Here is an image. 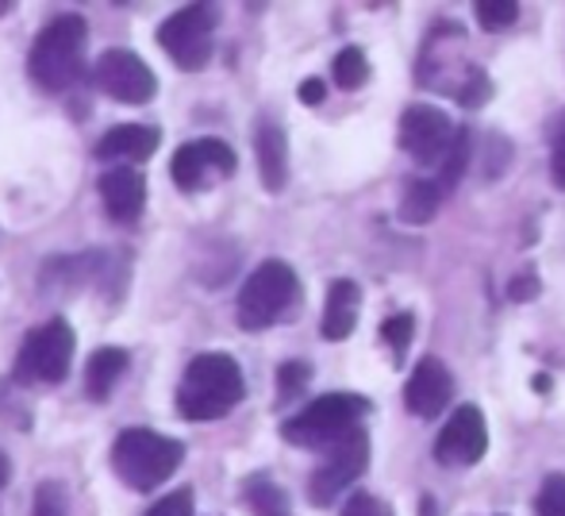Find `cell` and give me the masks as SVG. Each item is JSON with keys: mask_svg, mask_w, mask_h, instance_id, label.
I'll list each match as a JSON object with an SVG mask.
<instances>
[{"mask_svg": "<svg viewBox=\"0 0 565 516\" xmlns=\"http://www.w3.org/2000/svg\"><path fill=\"white\" fill-rule=\"evenodd\" d=\"M127 367H131V359H127L124 347H100V351H93L89 367H85V389H89L93 401H108L113 389L119 386V378L127 375Z\"/></svg>", "mask_w": 565, "mask_h": 516, "instance_id": "cell-18", "label": "cell"}, {"mask_svg": "<svg viewBox=\"0 0 565 516\" xmlns=\"http://www.w3.org/2000/svg\"><path fill=\"white\" fill-rule=\"evenodd\" d=\"M238 166L235 150L227 147L224 139H193V143H181L170 158V173L178 181V189L185 193H201L209 189L212 181L231 178Z\"/></svg>", "mask_w": 565, "mask_h": 516, "instance_id": "cell-10", "label": "cell"}, {"mask_svg": "<svg viewBox=\"0 0 565 516\" xmlns=\"http://www.w3.org/2000/svg\"><path fill=\"white\" fill-rule=\"evenodd\" d=\"M531 386H535V389H551V378H546V375H539V378H535V382H531Z\"/></svg>", "mask_w": 565, "mask_h": 516, "instance_id": "cell-35", "label": "cell"}, {"mask_svg": "<svg viewBox=\"0 0 565 516\" xmlns=\"http://www.w3.org/2000/svg\"><path fill=\"white\" fill-rule=\"evenodd\" d=\"M358 305H362V293H358V285L350 282V277L331 282L328 301H323V320H320L323 339L342 344V339H347L350 331H354V324H358Z\"/></svg>", "mask_w": 565, "mask_h": 516, "instance_id": "cell-17", "label": "cell"}, {"mask_svg": "<svg viewBox=\"0 0 565 516\" xmlns=\"http://www.w3.org/2000/svg\"><path fill=\"white\" fill-rule=\"evenodd\" d=\"M300 301V282L297 270L281 259H266L262 266H254V274L238 289V328L246 331H266L274 324L289 320L297 313Z\"/></svg>", "mask_w": 565, "mask_h": 516, "instance_id": "cell-4", "label": "cell"}, {"mask_svg": "<svg viewBox=\"0 0 565 516\" xmlns=\"http://www.w3.org/2000/svg\"><path fill=\"white\" fill-rule=\"evenodd\" d=\"M473 12L484 31H508L520 20V4H515V0H481Z\"/></svg>", "mask_w": 565, "mask_h": 516, "instance_id": "cell-24", "label": "cell"}, {"mask_svg": "<svg viewBox=\"0 0 565 516\" xmlns=\"http://www.w3.org/2000/svg\"><path fill=\"white\" fill-rule=\"evenodd\" d=\"M370 412V401L358 393H323L316 397L308 409H300L292 420H285L281 435L292 447L308 451H328L335 447L342 435L362 428V417Z\"/></svg>", "mask_w": 565, "mask_h": 516, "instance_id": "cell-5", "label": "cell"}, {"mask_svg": "<svg viewBox=\"0 0 565 516\" xmlns=\"http://www.w3.org/2000/svg\"><path fill=\"white\" fill-rule=\"evenodd\" d=\"M246 502L254 505V513H258V516L289 509V497H285L281 489H277L274 482H266V478H254V482H246Z\"/></svg>", "mask_w": 565, "mask_h": 516, "instance_id": "cell-25", "label": "cell"}, {"mask_svg": "<svg viewBox=\"0 0 565 516\" xmlns=\"http://www.w3.org/2000/svg\"><path fill=\"white\" fill-rule=\"evenodd\" d=\"M458 105H466V108H481V105H489V97H492V77L484 74L481 66H469L466 70V77L458 82Z\"/></svg>", "mask_w": 565, "mask_h": 516, "instance_id": "cell-23", "label": "cell"}, {"mask_svg": "<svg viewBox=\"0 0 565 516\" xmlns=\"http://www.w3.org/2000/svg\"><path fill=\"white\" fill-rule=\"evenodd\" d=\"M216 8L212 4H189L173 12L170 20L158 28V43L162 51L178 62L181 70H204L212 62V46H216Z\"/></svg>", "mask_w": 565, "mask_h": 516, "instance_id": "cell-7", "label": "cell"}, {"mask_svg": "<svg viewBox=\"0 0 565 516\" xmlns=\"http://www.w3.org/2000/svg\"><path fill=\"white\" fill-rule=\"evenodd\" d=\"M158 143H162V131L150 128V124H119V128L105 131L97 139V158L135 166V162H147L158 150Z\"/></svg>", "mask_w": 565, "mask_h": 516, "instance_id": "cell-15", "label": "cell"}, {"mask_svg": "<svg viewBox=\"0 0 565 516\" xmlns=\"http://www.w3.org/2000/svg\"><path fill=\"white\" fill-rule=\"evenodd\" d=\"M454 131L458 128L450 124V116L435 105H412L401 116V147L419 166H439L454 143Z\"/></svg>", "mask_w": 565, "mask_h": 516, "instance_id": "cell-11", "label": "cell"}, {"mask_svg": "<svg viewBox=\"0 0 565 516\" xmlns=\"http://www.w3.org/2000/svg\"><path fill=\"white\" fill-rule=\"evenodd\" d=\"M254 150H258L262 186H266L269 193H281L285 181H289V139H285L281 124L262 120L258 131H254Z\"/></svg>", "mask_w": 565, "mask_h": 516, "instance_id": "cell-16", "label": "cell"}, {"mask_svg": "<svg viewBox=\"0 0 565 516\" xmlns=\"http://www.w3.org/2000/svg\"><path fill=\"white\" fill-rule=\"evenodd\" d=\"M31 516H70L66 489L58 482H43L35 489V502H31Z\"/></svg>", "mask_w": 565, "mask_h": 516, "instance_id": "cell-28", "label": "cell"}, {"mask_svg": "<svg viewBox=\"0 0 565 516\" xmlns=\"http://www.w3.org/2000/svg\"><path fill=\"white\" fill-rule=\"evenodd\" d=\"M77 336L62 316L46 320L43 328L28 331L20 355H15L12 378L20 386H58L70 375V362H74Z\"/></svg>", "mask_w": 565, "mask_h": 516, "instance_id": "cell-6", "label": "cell"}, {"mask_svg": "<svg viewBox=\"0 0 565 516\" xmlns=\"http://www.w3.org/2000/svg\"><path fill=\"white\" fill-rule=\"evenodd\" d=\"M93 85L105 89L119 105H150L158 93V77L135 51H105L93 66Z\"/></svg>", "mask_w": 565, "mask_h": 516, "instance_id": "cell-9", "label": "cell"}, {"mask_svg": "<svg viewBox=\"0 0 565 516\" xmlns=\"http://www.w3.org/2000/svg\"><path fill=\"white\" fill-rule=\"evenodd\" d=\"M85 43L89 28L82 15H58L39 31L28 54V74L43 93H66L85 70Z\"/></svg>", "mask_w": 565, "mask_h": 516, "instance_id": "cell-2", "label": "cell"}, {"mask_svg": "<svg viewBox=\"0 0 565 516\" xmlns=\"http://www.w3.org/2000/svg\"><path fill=\"white\" fill-rule=\"evenodd\" d=\"M312 382V367L308 362H285L281 370H277V401H292V397H300Z\"/></svg>", "mask_w": 565, "mask_h": 516, "instance_id": "cell-26", "label": "cell"}, {"mask_svg": "<svg viewBox=\"0 0 565 516\" xmlns=\"http://www.w3.org/2000/svg\"><path fill=\"white\" fill-rule=\"evenodd\" d=\"M535 516H565V474L543 478L535 497Z\"/></svg>", "mask_w": 565, "mask_h": 516, "instance_id": "cell-27", "label": "cell"}, {"mask_svg": "<svg viewBox=\"0 0 565 516\" xmlns=\"http://www.w3.org/2000/svg\"><path fill=\"white\" fill-rule=\"evenodd\" d=\"M331 77H335L339 89H362L370 82V59H365L362 46H342L331 62Z\"/></svg>", "mask_w": 565, "mask_h": 516, "instance_id": "cell-20", "label": "cell"}, {"mask_svg": "<svg viewBox=\"0 0 565 516\" xmlns=\"http://www.w3.org/2000/svg\"><path fill=\"white\" fill-rule=\"evenodd\" d=\"M370 466V435L365 428H354L350 435H342L335 447H328V459H323L320 471L308 478V502L312 505H331L342 489H350Z\"/></svg>", "mask_w": 565, "mask_h": 516, "instance_id": "cell-8", "label": "cell"}, {"mask_svg": "<svg viewBox=\"0 0 565 516\" xmlns=\"http://www.w3.org/2000/svg\"><path fill=\"white\" fill-rule=\"evenodd\" d=\"M100 201L116 224H135L147 209V181L135 166H116L100 178Z\"/></svg>", "mask_w": 565, "mask_h": 516, "instance_id": "cell-14", "label": "cell"}, {"mask_svg": "<svg viewBox=\"0 0 565 516\" xmlns=\"http://www.w3.org/2000/svg\"><path fill=\"white\" fill-rule=\"evenodd\" d=\"M412 336H416V316L412 313H396L381 324V339H385V347L393 351L396 362H404V355H408V347H412Z\"/></svg>", "mask_w": 565, "mask_h": 516, "instance_id": "cell-22", "label": "cell"}, {"mask_svg": "<svg viewBox=\"0 0 565 516\" xmlns=\"http://www.w3.org/2000/svg\"><path fill=\"white\" fill-rule=\"evenodd\" d=\"M489 451V428L477 404H461L454 409V417L447 420V428L435 440V459L443 466H477Z\"/></svg>", "mask_w": 565, "mask_h": 516, "instance_id": "cell-12", "label": "cell"}, {"mask_svg": "<svg viewBox=\"0 0 565 516\" xmlns=\"http://www.w3.org/2000/svg\"><path fill=\"white\" fill-rule=\"evenodd\" d=\"M539 293V277H535V270H527V274H520L512 285H508V297L512 301H531Z\"/></svg>", "mask_w": 565, "mask_h": 516, "instance_id": "cell-31", "label": "cell"}, {"mask_svg": "<svg viewBox=\"0 0 565 516\" xmlns=\"http://www.w3.org/2000/svg\"><path fill=\"white\" fill-rule=\"evenodd\" d=\"M246 382H243V367H238L231 355L209 351L196 355L185 367L178 386V412L185 420H220L243 401Z\"/></svg>", "mask_w": 565, "mask_h": 516, "instance_id": "cell-1", "label": "cell"}, {"mask_svg": "<svg viewBox=\"0 0 565 516\" xmlns=\"http://www.w3.org/2000/svg\"><path fill=\"white\" fill-rule=\"evenodd\" d=\"M450 397H454L450 370L443 367V362L435 359V355L419 359L416 370H412V378H408V386H404V404H408L412 417L435 420L450 404Z\"/></svg>", "mask_w": 565, "mask_h": 516, "instance_id": "cell-13", "label": "cell"}, {"mask_svg": "<svg viewBox=\"0 0 565 516\" xmlns=\"http://www.w3.org/2000/svg\"><path fill=\"white\" fill-rule=\"evenodd\" d=\"M8 478H12V466H8V455L0 451V489L8 486Z\"/></svg>", "mask_w": 565, "mask_h": 516, "instance_id": "cell-34", "label": "cell"}, {"mask_svg": "<svg viewBox=\"0 0 565 516\" xmlns=\"http://www.w3.org/2000/svg\"><path fill=\"white\" fill-rule=\"evenodd\" d=\"M469 131L466 128H458L454 131V143H450V150L443 155V162H439V189L443 193H450L454 186L461 181V173H466V166H469Z\"/></svg>", "mask_w": 565, "mask_h": 516, "instance_id": "cell-21", "label": "cell"}, {"mask_svg": "<svg viewBox=\"0 0 565 516\" xmlns=\"http://www.w3.org/2000/svg\"><path fill=\"white\" fill-rule=\"evenodd\" d=\"M266 516H292L289 509H281V513H266Z\"/></svg>", "mask_w": 565, "mask_h": 516, "instance_id": "cell-36", "label": "cell"}, {"mask_svg": "<svg viewBox=\"0 0 565 516\" xmlns=\"http://www.w3.org/2000/svg\"><path fill=\"white\" fill-rule=\"evenodd\" d=\"M439 204H443V189L427 178H416L408 181V189L401 197V220L404 224H431Z\"/></svg>", "mask_w": 565, "mask_h": 516, "instance_id": "cell-19", "label": "cell"}, {"mask_svg": "<svg viewBox=\"0 0 565 516\" xmlns=\"http://www.w3.org/2000/svg\"><path fill=\"white\" fill-rule=\"evenodd\" d=\"M181 459H185V443L170 440L162 432H150V428H127L113 443V466L119 482H127L139 494H150L162 482H170L178 474Z\"/></svg>", "mask_w": 565, "mask_h": 516, "instance_id": "cell-3", "label": "cell"}, {"mask_svg": "<svg viewBox=\"0 0 565 516\" xmlns=\"http://www.w3.org/2000/svg\"><path fill=\"white\" fill-rule=\"evenodd\" d=\"M342 516H393V509H388L381 497L365 494V489H358L354 497H350L347 505H342Z\"/></svg>", "mask_w": 565, "mask_h": 516, "instance_id": "cell-30", "label": "cell"}, {"mask_svg": "<svg viewBox=\"0 0 565 516\" xmlns=\"http://www.w3.org/2000/svg\"><path fill=\"white\" fill-rule=\"evenodd\" d=\"M142 516H196V497L193 489H173V494L158 497Z\"/></svg>", "mask_w": 565, "mask_h": 516, "instance_id": "cell-29", "label": "cell"}, {"mask_svg": "<svg viewBox=\"0 0 565 516\" xmlns=\"http://www.w3.org/2000/svg\"><path fill=\"white\" fill-rule=\"evenodd\" d=\"M551 178H554V186L565 189V128L558 131V139H554V150H551Z\"/></svg>", "mask_w": 565, "mask_h": 516, "instance_id": "cell-32", "label": "cell"}, {"mask_svg": "<svg viewBox=\"0 0 565 516\" xmlns=\"http://www.w3.org/2000/svg\"><path fill=\"white\" fill-rule=\"evenodd\" d=\"M323 97H328V85H323L320 77H308V82H300V101H305V105H320Z\"/></svg>", "mask_w": 565, "mask_h": 516, "instance_id": "cell-33", "label": "cell"}]
</instances>
